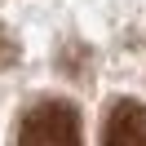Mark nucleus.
Instances as JSON below:
<instances>
[{
    "label": "nucleus",
    "instance_id": "nucleus-1",
    "mask_svg": "<svg viewBox=\"0 0 146 146\" xmlns=\"http://www.w3.org/2000/svg\"><path fill=\"white\" fill-rule=\"evenodd\" d=\"M18 146H84L75 106H66V102H36L18 124Z\"/></svg>",
    "mask_w": 146,
    "mask_h": 146
},
{
    "label": "nucleus",
    "instance_id": "nucleus-2",
    "mask_svg": "<svg viewBox=\"0 0 146 146\" xmlns=\"http://www.w3.org/2000/svg\"><path fill=\"white\" fill-rule=\"evenodd\" d=\"M102 146H146V106L133 98L115 102L102 124Z\"/></svg>",
    "mask_w": 146,
    "mask_h": 146
}]
</instances>
